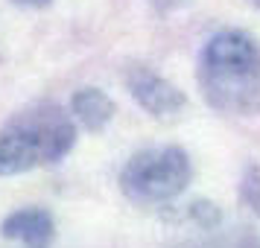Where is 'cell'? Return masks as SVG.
Returning a JSON list of instances; mask_svg holds the SVG:
<instances>
[{"instance_id":"obj_1","label":"cell","mask_w":260,"mask_h":248,"mask_svg":"<svg viewBox=\"0 0 260 248\" xmlns=\"http://www.w3.org/2000/svg\"><path fill=\"white\" fill-rule=\"evenodd\" d=\"M205 102L219 114L260 111V47L243 29H222L205 41L196 67Z\"/></svg>"},{"instance_id":"obj_2","label":"cell","mask_w":260,"mask_h":248,"mask_svg":"<svg viewBox=\"0 0 260 248\" xmlns=\"http://www.w3.org/2000/svg\"><path fill=\"white\" fill-rule=\"evenodd\" d=\"M76 146V123L56 102L21 108L0 129V175H21L59 164Z\"/></svg>"},{"instance_id":"obj_3","label":"cell","mask_w":260,"mask_h":248,"mask_svg":"<svg viewBox=\"0 0 260 248\" xmlns=\"http://www.w3.org/2000/svg\"><path fill=\"white\" fill-rule=\"evenodd\" d=\"M193 166L181 146H152L132 155L123 172L120 190L132 204H164L184 193Z\"/></svg>"},{"instance_id":"obj_4","label":"cell","mask_w":260,"mask_h":248,"mask_svg":"<svg viewBox=\"0 0 260 248\" xmlns=\"http://www.w3.org/2000/svg\"><path fill=\"white\" fill-rule=\"evenodd\" d=\"M126 88H129L132 99L158 120H173L178 117L184 105H187V96L184 91H178L176 85L158 76L155 70L143 67V64H135L126 70Z\"/></svg>"},{"instance_id":"obj_5","label":"cell","mask_w":260,"mask_h":248,"mask_svg":"<svg viewBox=\"0 0 260 248\" xmlns=\"http://www.w3.org/2000/svg\"><path fill=\"white\" fill-rule=\"evenodd\" d=\"M0 234L26 248H50L56 239V222L44 207H21L0 222Z\"/></svg>"},{"instance_id":"obj_6","label":"cell","mask_w":260,"mask_h":248,"mask_svg":"<svg viewBox=\"0 0 260 248\" xmlns=\"http://www.w3.org/2000/svg\"><path fill=\"white\" fill-rule=\"evenodd\" d=\"M71 114L88 131H103L114 120V99L100 88H79L71 96Z\"/></svg>"},{"instance_id":"obj_7","label":"cell","mask_w":260,"mask_h":248,"mask_svg":"<svg viewBox=\"0 0 260 248\" xmlns=\"http://www.w3.org/2000/svg\"><path fill=\"white\" fill-rule=\"evenodd\" d=\"M187 216L199 225V228H205V231H213L216 225L222 222V210H219L213 201H205V199L193 201V204L187 207Z\"/></svg>"},{"instance_id":"obj_8","label":"cell","mask_w":260,"mask_h":248,"mask_svg":"<svg viewBox=\"0 0 260 248\" xmlns=\"http://www.w3.org/2000/svg\"><path fill=\"white\" fill-rule=\"evenodd\" d=\"M240 199L246 201L251 210L260 213V166H248L243 184H240Z\"/></svg>"},{"instance_id":"obj_9","label":"cell","mask_w":260,"mask_h":248,"mask_svg":"<svg viewBox=\"0 0 260 248\" xmlns=\"http://www.w3.org/2000/svg\"><path fill=\"white\" fill-rule=\"evenodd\" d=\"M190 0H152V6L158 9V12H176V9H181V6H187Z\"/></svg>"},{"instance_id":"obj_10","label":"cell","mask_w":260,"mask_h":248,"mask_svg":"<svg viewBox=\"0 0 260 248\" xmlns=\"http://www.w3.org/2000/svg\"><path fill=\"white\" fill-rule=\"evenodd\" d=\"M9 3H15V6H26V9H44V6L53 3V0H9Z\"/></svg>"},{"instance_id":"obj_11","label":"cell","mask_w":260,"mask_h":248,"mask_svg":"<svg viewBox=\"0 0 260 248\" xmlns=\"http://www.w3.org/2000/svg\"><path fill=\"white\" fill-rule=\"evenodd\" d=\"M251 6H257V9H260V0H251Z\"/></svg>"}]
</instances>
